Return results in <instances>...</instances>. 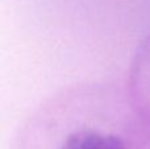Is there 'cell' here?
<instances>
[{"label":"cell","mask_w":150,"mask_h":149,"mask_svg":"<svg viewBox=\"0 0 150 149\" xmlns=\"http://www.w3.org/2000/svg\"><path fill=\"white\" fill-rule=\"evenodd\" d=\"M61 149H128L125 143L113 133L95 129H80L66 137Z\"/></svg>","instance_id":"cell-1"}]
</instances>
